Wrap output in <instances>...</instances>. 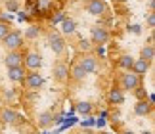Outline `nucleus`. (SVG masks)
<instances>
[{"instance_id":"nucleus-2","label":"nucleus","mask_w":155,"mask_h":134,"mask_svg":"<svg viewBox=\"0 0 155 134\" xmlns=\"http://www.w3.org/2000/svg\"><path fill=\"white\" fill-rule=\"evenodd\" d=\"M140 75H136V73L132 71V69H127V73H123L121 75V88L123 90H132L136 88V86H140Z\"/></svg>"},{"instance_id":"nucleus-31","label":"nucleus","mask_w":155,"mask_h":134,"mask_svg":"<svg viewBox=\"0 0 155 134\" xmlns=\"http://www.w3.org/2000/svg\"><path fill=\"white\" fill-rule=\"evenodd\" d=\"M0 21H6V23H10V17H8V15H0Z\"/></svg>"},{"instance_id":"nucleus-19","label":"nucleus","mask_w":155,"mask_h":134,"mask_svg":"<svg viewBox=\"0 0 155 134\" xmlns=\"http://www.w3.org/2000/svg\"><path fill=\"white\" fill-rule=\"evenodd\" d=\"M140 58L146 59V62H153V58H155V48H153V44H146L144 48H142Z\"/></svg>"},{"instance_id":"nucleus-30","label":"nucleus","mask_w":155,"mask_h":134,"mask_svg":"<svg viewBox=\"0 0 155 134\" xmlns=\"http://www.w3.org/2000/svg\"><path fill=\"white\" fill-rule=\"evenodd\" d=\"M48 6H50V0H40V8L42 10H46Z\"/></svg>"},{"instance_id":"nucleus-8","label":"nucleus","mask_w":155,"mask_h":134,"mask_svg":"<svg viewBox=\"0 0 155 134\" xmlns=\"http://www.w3.org/2000/svg\"><path fill=\"white\" fill-rule=\"evenodd\" d=\"M79 63L82 69H84V73L88 75V73H96L98 71V59H96V56H92V54H86V56H81V59Z\"/></svg>"},{"instance_id":"nucleus-18","label":"nucleus","mask_w":155,"mask_h":134,"mask_svg":"<svg viewBox=\"0 0 155 134\" xmlns=\"http://www.w3.org/2000/svg\"><path fill=\"white\" fill-rule=\"evenodd\" d=\"M69 77L73 79V81H77V82H81V81H84V77H86V73H84V69L79 65V63H75L73 65V69L69 71Z\"/></svg>"},{"instance_id":"nucleus-32","label":"nucleus","mask_w":155,"mask_h":134,"mask_svg":"<svg viewBox=\"0 0 155 134\" xmlns=\"http://www.w3.org/2000/svg\"><path fill=\"white\" fill-rule=\"evenodd\" d=\"M155 8V0H150V10H153Z\"/></svg>"},{"instance_id":"nucleus-11","label":"nucleus","mask_w":155,"mask_h":134,"mask_svg":"<svg viewBox=\"0 0 155 134\" xmlns=\"http://www.w3.org/2000/svg\"><path fill=\"white\" fill-rule=\"evenodd\" d=\"M134 113L136 115H140V117H146V115H150L151 113V102L150 100H138L134 103Z\"/></svg>"},{"instance_id":"nucleus-29","label":"nucleus","mask_w":155,"mask_h":134,"mask_svg":"<svg viewBox=\"0 0 155 134\" xmlns=\"http://www.w3.org/2000/svg\"><path fill=\"white\" fill-rule=\"evenodd\" d=\"M130 31H132L134 35H140L142 33V27L140 25H132V27H130Z\"/></svg>"},{"instance_id":"nucleus-13","label":"nucleus","mask_w":155,"mask_h":134,"mask_svg":"<svg viewBox=\"0 0 155 134\" xmlns=\"http://www.w3.org/2000/svg\"><path fill=\"white\" fill-rule=\"evenodd\" d=\"M86 12H90L92 15H102L105 12V2L104 0H90L86 4Z\"/></svg>"},{"instance_id":"nucleus-28","label":"nucleus","mask_w":155,"mask_h":134,"mask_svg":"<svg viewBox=\"0 0 155 134\" xmlns=\"http://www.w3.org/2000/svg\"><path fill=\"white\" fill-rule=\"evenodd\" d=\"M63 17H65V14H63V12H58V14L52 17V25H56V23H59V21L63 19Z\"/></svg>"},{"instance_id":"nucleus-22","label":"nucleus","mask_w":155,"mask_h":134,"mask_svg":"<svg viewBox=\"0 0 155 134\" xmlns=\"http://www.w3.org/2000/svg\"><path fill=\"white\" fill-rule=\"evenodd\" d=\"M77 111L88 115V113L92 111V103H88V102H79V103H77Z\"/></svg>"},{"instance_id":"nucleus-3","label":"nucleus","mask_w":155,"mask_h":134,"mask_svg":"<svg viewBox=\"0 0 155 134\" xmlns=\"http://www.w3.org/2000/svg\"><path fill=\"white\" fill-rule=\"evenodd\" d=\"M90 39H92L94 44L104 46V44L109 42V33H107V29H104V27L98 25V27H92L90 29Z\"/></svg>"},{"instance_id":"nucleus-5","label":"nucleus","mask_w":155,"mask_h":134,"mask_svg":"<svg viewBox=\"0 0 155 134\" xmlns=\"http://www.w3.org/2000/svg\"><path fill=\"white\" fill-rule=\"evenodd\" d=\"M23 82H25V88L27 90H38L40 86H42V82H44V79L40 73L37 71H31L29 75H25V79H23Z\"/></svg>"},{"instance_id":"nucleus-23","label":"nucleus","mask_w":155,"mask_h":134,"mask_svg":"<svg viewBox=\"0 0 155 134\" xmlns=\"http://www.w3.org/2000/svg\"><path fill=\"white\" fill-rule=\"evenodd\" d=\"M6 2V10L8 12H19V2L17 0H4Z\"/></svg>"},{"instance_id":"nucleus-34","label":"nucleus","mask_w":155,"mask_h":134,"mask_svg":"<svg viewBox=\"0 0 155 134\" xmlns=\"http://www.w3.org/2000/svg\"><path fill=\"white\" fill-rule=\"evenodd\" d=\"M142 134H153V132L151 130H146V132H142Z\"/></svg>"},{"instance_id":"nucleus-14","label":"nucleus","mask_w":155,"mask_h":134,"mask_svg":"<svg viewBox=\"0 0 155 134\" xmlns=\"http://www.w3.org/2000/svg\"><path fill=\"white\" fill-rule=\"evenodd\" d=\"M150 65H151V62H146V59L138 58V59H134V63H132V71L136 73V75L144 77L146 73L150 71Z\"/></svg>"},{"instance_id":"nucleus-4","label":"nucleus","mask_w":155,"mask_h":134,"mask_svg":"<svg viewBox=\"0 0 155 134\" xmlns=\"http://www.w3.org/2000/svg\"><path fill=\"white\" fill-rule=\"evenodd\" d=\"M52 77H54L56 82H65L69 79V67L63 62H56L52 67Z\"/></svg>"},{"instance_id":"nucleus-12","label":"nucleus","mask_w":155,"mask_h":134,"mask_svg":"<svg viewBox=\"0 0 155 134\" xmlns=\"http://www.w3.org/2000/svg\"><path fill=\"white\" fill-rule=\"evenodd\" d=\"M6 67H17V65H23V54H19L17 50H12L8 52V56L4 59Z\"/></svg>"},{"instance_id":"nucleus-20","label":"nucleus","mask_w":155,"mask_h":134,"mask_svg":"<svg viewBox=\"0 0 155 134\" xmlns=\"http://www.w3.org/2000/svg\"><path fill=\"white\" fill-rule=\"evenodd\" d=\"M132 63H134V58L130 54H123L119 58V67H123V69H132Z\"/></svg>"},{"instance_id":"nucleus-6","label":"nucleus","mask_w":155,"mask_h":134,"mask_svg":"<svg viewBox=\"0 0 155 134\" xmlns=\"http://www.w3.org/2000/svg\"><path fill=\"white\" fill-rule=\"evenodd\" d=\"M48 44H50V48H52V52L54 54H63L65 52V40H63V36L61 35H58V33H50L48 35Z\"/></svg>"},{"instance_id":"nucleus-1","label":"nucleus","mask_w":155,"mask_h":134,"mask_svg":"<svg viewBox=\"0 0 155 134\" xmlns=\"http://www.w3.org/2000/svg\"><path fill=\"white\" fill-rule=\"evenodd\" d=\"M0 40H2V46H4L8 52L19 50V48L23 46V35H21L19 31H10L6 36H2Z\"/></svg>"},{"instance_id":"nucleus-9","label":"nucleus","mask_w":155,"mask_h":134,"mask_svg":"<svg viewBox=\"0 0 155 134\" xmlns=\"http://www.w3.org/2000/svg\"><path fill=\"white\" fill-rule=\"evenodd\" d=\"M17 119H19V115H17V111H14V109H10V107L0 109V121H2L4 125H15Z\"/></svg>"},{"instance_id":"nucleus-17","label":"nucleus","mask_w":155,"mask_h":134,"mask_svg":"<svg viewBox=\"0 0 155 134\" xmlns=\"http://www.w3.org/2000/svg\"><path fill=\"white\" fill-rule=\"evenodd\" d=\"M75 31H77L75 19H71V17H63V19H61V33L63 35H73Z\"/></svg>"},{"instance_id":"nucleus-26","label":"nucleus","mask_w":155,"mask_h":134,"mask_svg":"<svg viewBox=\"0 0 155 134\" xmlns=\"http://www.w3.org/2000/svg\"><path fill=\"white\" fill-rule=\"evenodd\" d=\"M132 92H136V98H138V100H144L146 98V90L142 88V86H136Z\"/></svg>"},{"instance_id":"nucleus-7","label":"nucleus","mask_w":155,"mask_h":134,"mask_svg":"<svg viewBox=\"0 0 155 134\" xmlns=\"http://www.w3.org/2000/svg\"><path fill=\"white\" fill-rule=\"evenodd\" d=\"M23 63L29 71H38L40 69V63H42V58H40L38 52H27V56H23Z\"/></svg>"},{"instance_id":"nucleus-24","label":"nucleus","mask_w":155,"mask_h":134,"mask_svg":"<svg viewBox=\"0 0 155 134\" xmlns=\"http://www.w3.org/2000/svg\"><path fill=\"white\" fill-rule=\"evenodd\" d=\"M12 31V27H10V23H6V21H0V39L2 36H6Z\"/></svg>"},{"instance_id":"nucleus-27","label":"nucleus","mask_w":155,"mask_h":134,"mask_svg":"<svg viewBox=\"0 0 155 134\" xmlns=\"http://www.w3.org/2000/svg\"><path fill=\"white\" fill-rule=\"evenodd\" d=\"M147 27H150V29L155 27V12H153V10L147 14Z\"/></svg>"},{"instance_id":"nucleus-33","label":"nucleus","mask_w":155,"mask_h":134,"mask_svg":"<svg viewBox=\"0 0 155 134\" xmlns=\"http://www.w3.org/2000/svg\"><path fill=\"white\" fill-rule=\"evenodd\" d=\"M123 134H134V132H132V130H124Z\"/></svg>"},{"instance_id":"nucleus-16","label":"nucleus","mask_w":155,"mask_h":134,"mask_svg":"<svg viewBox=\"0 0 155 134\" xmlns=\"http://www.w3.org/2000/svg\"><path fill=\"white\" fill-rule=\"evenodd\" d=\"M107 100H109V103H113V106L123 103V102H124V92H123V88H111V90H109V96H107Z\"/></svg>"},{"instance_id":"nucleus-15","label":"nucleus","mask_w":155,"mask_h":134,"mask_svg":"<svg viewBox=\"0 0 155 134\" xmlns=\"http://www.w3.org/2000/svg\"><path fill=\"white\" fill-rule=\"evenodd\" d=\"M8 77H10V81H14V82H23V79H25V71H23V65L8 67Z\"/></svg>"},{"instance_id":"nucleus-35","label":"nucleus","mask_w":155,"mask_h":134,"mask_svg":"<svg viewBox=\"0 0 155 134\" xmlns=\"http://www.w3.org/2000/svg\"><path fill=\"white\" fill-rule=\"evenodd\" d=\"M100 134H109V132H100Z\"/></svg>"},{"instance_id":"nucleus-25","label":"nucleus","mask_w":155,"mask_h":134,"mask_svg":"<svg viewBox=\"0 0 155 134\" xmlns=\"http://www.w3.org/2000/svg\"><path fill=\"white\" fill-rule=\"evenodd\" d=\"M2 98H4V100H14V98H15V90H14V88L2 90Z\"/></svg>"},{"instance_id":"nucleus-10","label":"nucleus","mask_w":155,"mask_h":134,"mask_svg":"<svg viewBox=\"0 0 155 134\" xmlns=\"http://www.w3.org/2000/svg\"><path fill=\"white\" fill-rule=\"evenodd\" d=\"M54 113L52 111H40L38 117H37V125L40 126V129H50V126L54 125Z\"/></svg>"},{"instance_id":"nucleus-21","label":"nucleus","mask_w":155,"mask_h":134,"mask_svg":"<svg viewBox=\"0 0 155 134\" xmlns=\"http://www.w3.org/2000/svg\"><path fill=\"white\" fill-rule=\"evenodd\" d=\"M38 36H40V29L35 27V25H31V27L25 31V39H27V40H35V39H38Z\"/></svg>"}]
</instances>
